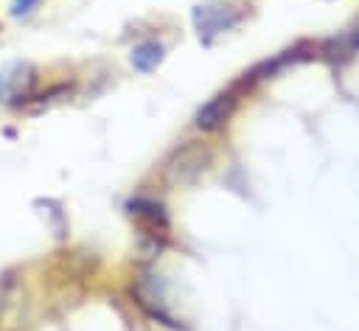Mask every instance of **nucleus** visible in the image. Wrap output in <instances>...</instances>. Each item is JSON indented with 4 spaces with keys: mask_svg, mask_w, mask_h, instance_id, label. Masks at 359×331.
<instances>
[{
    "mask_svg": "<svg viewBox=\"0 0 359 331\" xmlns=\"http://www.w3.org/2000/svg\"><path fill=\"white\" fill-rule=\"evenodd\" d=\"M34 81H36V73L31 65L17 62V65L3 67L0 70V101L3 104H20V98L31 93Z\"/></svg>",
    "mask_w": 359,
    "mask_h": 331,
    "instance_id": "f257e3e1",
    "label": "nucleus"
},
{
    "mask_svg": "<svg viewBox=\"0 0 359 331\" xmlns=\"http://www.w3.org/2000/svg\"><path fill=\"white\" fill-rule=\"evenodd\" d=\"M194 22H196L202 36H213V34L233 28L238 22V11L224 6V3H208V6H199L194 11Z\"/></svg>",
    "mask_w": 359,
    "mask_h": 331,
    "instance_id": "f03ea898",
    "label": "nucleus"
},
{
    "mask_svg": "<svg viewBox=\"0 0 359 331\" xmlns=\"http://www.w3.org/2000/svg\"><path fill=\"white\" fill-rule=\"evenodd\" d=\"M236 109V95L233 93H219L216 98H210L199 112H196V126L202 132H213V129H222L227 123V118L233 115Z\"/></svg>",
    "mask_w": 359,
    "mask_h": 331,
    "instance_id": "7ed1b4c3",
    "label": "nucleus"
},
{
    "mask_svg": "<svg viewBox=\"0 0 359 331\" xmlns=\"http://www.w3.org/2000/svg\"><path fill=\"white\" fill-rule=\"evenodd\" d=\"M129 213L137 216V219H143L146 227H149V233H154V236H165V230H168V216H165V210H163L160 202H151V199H135V202H129Z\"/></svg>",
    "mask_w": 359,
    "mask_h": 331,
    "instance_id": "20e7f679",
    "label": "nucleus"
},
{
    "mask_svg": "<svg viewBox=\"0 0 359 331\" xmlns=\"http://www.w3.org/2000/svg\"><path fill=\"white\" fill-rule=\"evenodd\" d=\"M163 53H165V48L160 42H151V39L149 42H140L132 50V67L140 70V73H149V70H154L163 62Z\"/></svg>",
    "mask_w": 359,
    "mask_h": 331,
    "instance_id": "39448f33",
    "label": "nucleus"
},
{
    "mask_svg": "<svg viewBox=\"0 0 359 331\" xmlns=\"http://www.w3.org/2000/svg\"><path fill=\"white\" fill-rule=\"evenodd\" d=\"M34 3H36V0H11V11H14V14H28V11L34 8Z\"/></svg>",
    "mask_w": 359,
    "mask_h": 331,
    "instance_id": "423d86ee",
    "label": "nucleus"
}]
</instances>
